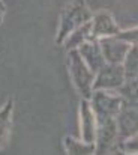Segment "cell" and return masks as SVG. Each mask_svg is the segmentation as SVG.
Returning <instances> with one entry per match:
<instances>
[{
	"label": "cell",
	"mask_w": 138,
	"mask_h": 155,
	"mask_svg": "<svg viewBox=\"0 0 138 155\" xmlns=\"http://www.w3.org/2000/svg\"><path fill=\"white\" fill-rule=\"evenodd\" d=\"M5 14H6V6H5L3 0H0V24H2V21L5 18Z\"/></svg>",
	"instance_id": "obj_16"
},
{
	"label": "cell",
	"mask_w": 138,
	"mask_h": 155,
	"mask_svg": "<svg viewBox=\"0 0 138 155\" xmlns=\"http://www.w3.org/2000/svg\"><path fill=\"white\" fill-rule=\"evenodd\" d=\"M123 81H125V75H123L122 63H107L105 62L95 74L93 91L96 89L116 91L117 87L122 86Z\"/></svg>",
	"instance_id": "obj_5"
},
{
	"label": "cell",
	"mask_w": 138,
	"mask_h": 155,
	"mask_svg": "<svg viewBox=\"0 0 138 155\" xmlns=\"http://www.w3.org/2000/svg\"><path fill=\"white\" fill-rule=\"evenodd\" d=\"M89 39H92L90 38V21H87V23L81 24L80 27H77L75 30H72L65 38V41L62 42V45L68 51V50H72V48H78L81 44H84Z\"/></svg>",
	"instance_id": "obj_12"
},
{
	"label": "cell",
	"mask_w": 138,
	"mask_h": 155,
	"mask_svg": "<svg viewBox=\"0 0 138 155\" xmlns=\"http://www.w3.org/2000/svg\"><path fill=\"white\" fill-rule=\"evenodd\" d=\"M116 143H117L116 117H108L96 122L95 154H110L116 149Z\"/></svg>",
	"instance_id": "obj_4"
},
{
	"label": "cell",
	"mask_w": 138,
	"mask_h": 155,
	"mask_svg": "<svg viewBox=\"0 0 138 155\" xmlns=\"http://www.w3.org/2000/svg\"><path fill=\"white\" fill-rule=\"evenodd\" d=\"M92 14L93 12L87 6L86 0H72V2H69L60 14V24H59L57 35H56V44L62 45L65 38L72 30H75L81 24L90 21Z\"/></svg>",
	"instance_id": "obj_1"
},
{
	"label": "cell",
	"mask_w": 138,
	"mask_h": 155,
	"mask_svg": "<svg viewBox=\"0 0 138 155\" xmlns=\"http://www.w3.org/2000/svg\"><path fill=\"white\" fill-rule=\"evenodd\" d=\"M12 111H14V101L8 100L3 107H0V149L5 148L8 143L11 127H12Z\"/></svg>",
	"instance_id": "obj_11"
},
{
	"label": "cell",
	"mask_w": 138,
	"mask_h": 155,
	"mask_svg": "<svg viewBox=\"0 0 138 155\" xmlns=\"http://www.w3.org/2000/svg\"><path fill=\"white\" fill-rule=\"evenodd\" d=\"M116 36L120 38L122 41L131 44V45H135V44H137V27H131V29H128V30H122V29H120V32H119Z\"/></svg>",
	"instance_id": "obj_15"
},
{
	"label": "cell",
	"mask_w": 138,
	"mask_h": 155,
	"mask_svg": "<svg viewBox=\"0 0 138 155\" xmlns=\"http://www.w3.org/2000/svg\"><path fill=\"white\" fill-rule=\"evenodd\" d=\"M122 66H123V75H125V80H137V74H138V56H137V44L132 45L123 62H122Z\"/></svg>",
	"instance_id": "obj_14"
},
{
	"label": "cell",
	"mask_w": 138,
	"mask_h": 155,
	"mask_svg": "<svg viewBox=\"0 0 138 155\" xmlns=\"http://www.w3.org/2000/svg\"><path fill=\"white\" fill-rule=\"evenodd\" d=\"M101 53L104 56V60L107 63H122L128 50L132 47L131 44L122 41L120 38L114 36H107V38H101L98 39Z\"/></svg>",
	"instance_id": "obj_7"
},
{
	"label": "cell",
	"mask_w": 138,
	"mask_h": 155,
	"mask_svg": "<svg viewBox=\"0 0 138 155\" xmlns=\"http://www.w3.org/2000/svg\"><path fill=\"white\" fill-rule=\"evenodd\" d=\"M120 32L119 24L116 23L114 17L108 11H98L92 14L90 18V38L98 41L101 38L114 36Z\"/></svg>",
	"instance_id": "obj_6"
},
{
	"label": "cell",
	"mask_w": 138,
	"mask_h": 155,
	"mask_svg": "<svg viewBox=\"0 0 138 155\" xmlns=\"http://www.w3.org/2000/svg\"><path fill=\"white\" fill-rule=\"evenodd\" d=\"M77 50H78V53H80V56L83 57V60L86 62V65L92 69L95 74H96L98 69L105 63L104 56H102V53H101V48H99L98 41L89 39V41H86L84 44H81Z\"/></svg>",
	"instance_id": "obj_10"
},
{
	"label": "cell",
	"mask_w": 138,
	"mask_h": 155,
	"mask_svg": "<svg viewBox=\"0 0 138 155\" xmlns=\"http://www.w3.org/2000/svg\"><path fill=\"white\" fill-rule=\"evenodd\" d=\"M68 68H69L74 87L81 95V98L89 100L93 92L95 72L86 65V62L83 60L77 48L68 50Z\"/></svg>",
	"instance_id": "obj_2"
},
{
	"label": "cell",
	"mask_w": 138,
	"mask_h": 155,
	"mask_svg": "<svg viewBox=\"0 0 138 155\" xmlns=\"http://www.w3.org/2000/svg\"><path fill=\"white\" fill-rule=\"evenodd\" d=\"M80 131L81 140L87 143H95L96 137V117L89 100L81 98L80 101Z\"/></svg>",
	"instance_id": "obj_9"
},
{
	"label": "cell",
	"mask_w": 138,
	"mask_h": 155,
	"mask_svg": "<svg viewBox=\"0 0 138 155\" xmlns=\"http://www.w3.org/2000/svg\"><path fill=\"white\" fill-rule=\"evenodd\" d=\"M89 103L92 107L96 122L108 119V117H116L122 107L125 105L123 98L117 94V91H107V89H96L93 91Z\"/></svg>",
	"instance_id": "obj_3"
},
{
	"label": "cell",
	"mask_w": 138,
	"mask_h": 155,
	"mask_svg": "<svg viewBox=\"0 0 138 155\" xmlns=\"http://www.w3.org/2000/svg\"><path fill=\"white\" fill-rule=\"evenodd\" d=\"M116 124H117V142L128 139L131 136H137V107L125 104L119 111V114L116 116Z\"/></svg>",
	"instance_id": "obj_8"
},
{
	"label": "cell",
	"mask_w": 138,
	"mask_h": 155,
	"mask_svg": "<svg viewBox=\"0 0 138 155\" xmlns=\"http://www.w3.org/2000/svg\"><path fill=\"white\" fill-rule=\"evenodd\" d=\"M63 146L66 154L69 155H90L95 154V143H87L83 140H77L72 136H66L63 139Z\"/></svg>",
	"instance_id": "obj_13"
}]
</instances>
